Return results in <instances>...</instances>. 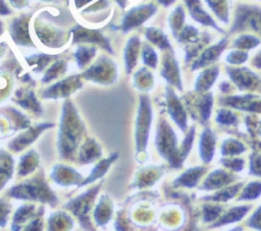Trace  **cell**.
<instances>
[{"label": "cell", "instance_id": "6da1fadb", "mask_svg": "<svg viewBox=\"0 0 261 231\" xmlns=\"http://www.w3.org/2000/svg\"><path fill=\"white\" fill-rule=\"evenodd\" d=\"M84 130V123L75 108L70 101H66L63 105L58 134L59 153L63 158L73 159Z\"/></svg>", "mask_w": 261, "mask_h": 231}, {"label": "cell", "instance_id": "7a4b0ae2", "mask_svg": "<svg viewBox=\"0 0 261 231\" xmlns=\"http://www.w3.org/2000/svg\"><path fill=\"white\" fill-rule=\"evenodd\" d=\"M9 196L27 200H38L56 206L57 197L42 176L37 175L22 183L15 185L8 191Z\"/></svg>", "mask_w": 261, "mask_h": 231}, {"label": "cell", "instance_id": "3957f363", "mask_svg": "<svg viewBox=\"0 0 261 231\" xmlns=\"http://www.w3.org/2000/svg\"><path fill=\"white\" fill-rule=\"evenodd\" d=\"M100 186L101 184H98L97 186L89 189L87 192L68 201L65 206L66 209L70 210L74 214V216L79 218V221L84 228L91 229L89 213L93 208L94 200L100 189Z\"/></svg>", "mask_w": 261, "mask_h": 231}, {"label": "cell", "instance_id": "277c9868", "mask_svg": "<svg viewBox=\"0 0 261 231\" xmlns=\"http://www.w3.org/2000/svg\"><path fill=\"white\" fill-rule=\"evenodd\" d=\"M152 119V111L150 101L146 96H141L140 107L136 122V145L137 152H144L147 146L149 129Z\"/></svg>", "mask_w": 261, "mask_h": 231}, {"label": "cell", "instance_id": "5b68a950", "mask_svg": "<svg viewBox=\"0 0 261 231\" xmlns=\"http://www.w3.org/2000/svg\"><path fill=\"white\" fill-rule=\"evenodd\" d=\"M156 145L160 154L169 160L173 166H179L178 153L176 152V139L173 131L165 121H161L156 137Z\"/></svg>", "mask_w": 261, "mask_h": 231}, {"label": "cell", "instance_id": "8992f818", "mask_svg": "<svg viewBox=\"0 0 261 231\" xmlns=\"http://www.w3.org/2000/svg\"><path fill=\"white\" fill-rule=\"evenodd\" d=\"M87 79L103 84H110L116 78L115 65L106 58H101L95 65L90 67L84 74Z\"/></svg>", "mask_w": 261, "mask_h": 231}, {"label": "cell", "instance_id": "52a82bcc", "mask_svg": "<svg viewBox=\"0 0 261 231\" xmlns=\"http://www.w3.org/2000/svg\"><path fill=\"white\" fill-rule=\"evenodd\" d=\"M250 27L261 34V9L250 6H240L231 32Z\"/></svg>", "mask_w": 261, "mask_h": 231}, {"label": "cell", "instance_id": "ba28073f", "mask_svg": "<svg viewBox=\"0 0 261 231\" xmlns=\"http://www.w3.org/2000/svg\"><path fill=\"white\" fill-rule=\"evenodd\" d=\"M81 86H82V82L79 76L73 75L55 83L54 85L50 86L48 90L44 91L43 98H46V99L66 98L70 96L73 92L79 90Z\"/></svg>", "mask_w": 261, "mask_h": 231}, {"label": "cell", "instance_id": "9c48e42d", "mask_svg": "<svg viewBox=\"0 0 261 231\" xmlns=\"http://www.w3.org/2000/svg\"><path fill=\"white\" fill-rule=\"evenodd\" d=\"M53 126H54L53 123L46 122V123H41L36 126L30 127L28 130L20 133L16 138H14L12 141H10L9 148L14 152H19V151L23 150L24 148H27L32 142H34L44 130H46L50 127H53Z\"/></svg>", "mask_w": 261, "mask_h": 231}, {"label": "cell", "instance_id": "30bf717a", "mask_svg": "<svg viewBox=\"0 0 261 231\" xmlns=\"http://www.w3.org/2000/svg\"><path fill=\"white\" fill-rule=\"evenodd\" d=\"M156 11V7L153 5H144L133 8L124 17L122 22V30L128 31L129 28L139 26L147 18H149Z\"/></svg>", "mask_w": 261, "mask_h": 231}, {"label": "cell", "instance_id": "8fae6325", "mask_svg": "<svg viewBox=\"0 0 261 231\" xmlns=\"http://www.w3.org/2000/svg\"><path fill=\"white\" fill-rule=\"evenodd\" d=\"M51 176L52 179H54L58 184L64 186L71 184L81 185V181L83 179V177L76 171H74V169L64 165L55 166Z\"/></svg>", "mask_w": 261, "mask_h": 231}, {"label": "cell", "instance_id": "7c38bea8", "mask_svg": "<svg viewBox=\"0 0 261 231\" xmlns=\"http://www.w3.org/2000/svg\"><path fill=\"white\" fill-rule=\"evenodd\" d=\"M73 42H90V43H97L103 46L106 50L112 53L111 46L109 45L108 41L97 31H90L86 30L80 25H77L73 31Z\"/></svg>", "mask_w": 261, "mask_h": 231}, {"label": "cell", "instance_id": "4fadbf2b", "mask_svg": "<svg viewBox=\"0 0 261 231\" xmlns=\"http://www.w3.org/2000/svg\"><path fill=\"white\" fill-rule=\"evenodd\" d=\"M13 101L15 103H17L19 106L23 107L24 109H28L36 114L42 113V108L40 106V103L37 101V99L34 95V92L32 90L16 91Z\"/></svg>", "mask_w": 261, "mask_h": 231}, {"label": "cell", "instance_id": "5bb4252c", "mask_svg": "<svg viewBox=\"0 0 261 231\" xmlns=\"http://www.w3.org/2000/svg\"><path fill=\"white\" fill-rule=\"evenodd\" d=\"M41 212H36V207L34 205H23L17 209L13 216V223H12V229L13 230H19L20 227L29 220L31 222L40 214Z\"/></svg>", "mask_w": 261, "mask_h": 231}, {"label": "cell", "instance_id": "9a60e30c", "mask_svg": "<svg viewBox=\"0 0 261 231\" xmlns=\"http://www.w3.org/2000/svg\"><path fill=\"white\" fill-rule=\"evenodd\" d=\"M185 1L189 7L192 17L195 20L201 22L202 24L213 26L214 28L221 32V30L215 24V22L212 20V18L202 9V6H201V3L199 0H185Z\"/></svg>", "mask_w": 261, "mask_h": 231}, {"label": "cell", "instance_id": "2e32d148", "mask_svg": "<svg viewBox=\"0 0 261 231\" xmlns=\"http://www.w3.org/2000/svg\"><path fill=\"white\" fill-rule=\"evenodd\" d=\"M111 215H112V203L107 195H103L94 212V218L97 225L104 226L111 218Z\"/></svg>", "mask_w": 261, "mask_h": 231}, {"label": "cell", "instance_id": "e0dca14e", "mask_svg": "<svg viewBox=\"0 0 261 231\" xmlns=\"http://www.w3.org/2000/svg\"><path fill=\"white\" fill-rule=\"evenodd\" d=\"M101 156V149L99 145L92 138H88L82 146L79 154L81 163H91Z\"/></svg>", "mask_w": 261, "mask_h": 231}, {"label": "cell", "instance_id": "ac0fdd59", "mask_svg": "<svg viewBox=\"0 0 261 231\" xmlns=\"http://www.w3.org/2000/svg\"><path fill=\"white\" fill-rule=\"evenodd\" d=\"M117 158H118V154H117V153H114V154L111 155L109 158L100 161V162L92 169L90 175H89L85 180L82 181L81 186H84V185H86V184H89V183L95 181L96 179L103 177L104 174L107 172L108 168L110 167V165H111Z\"/></svg>", "mask_w": 261, "mask_h": 231}, {"label": "cell", "instance_id": "d6986e66", "mask_svg": "<svg viewBox=\"0 0 261 231\" xmlns=\"http://www.w3.org/2000/svg\"><path fill=\"white\" fill-rule=\"evenodd\" d=\"M11 36L17 44L29 45L31 44L29 32H28V20L22 18L15 19L11 24Z\"/></svg>", "mask_w": 261, "mask_h": 231}, {"label": "cell", "instance_id": "ffe728a7", "mask_svg": "<svg viewBox=\"0 0 261 231\" xmlns=\"http://www.w3.org/2000/svg\"><path fill=\"white\" fill-rule=\"evenodd\" d=\"M13 173V158L5 151H0V189L7 183Z\"/></svg>", "mask_w": 261, "mask_h": 231}, {"label": "cell", "instance_id": "44dd1931", "mask_svg": "<svg viewBox=\"0 0 261 231\" xmlns=\"http://www.w3.org/2000/svg\"><path fill=\"white\" fill-rule=\"evenodd\" d=\"M167 100H168V110L170 116L174 119V121L182 128L185 129L186 121H185V113L182 111V108L178 102V100L175 98L172 91H167Z\"/></svg>", "mask_w": 261, "mask_h": 231}, {"label": "cell", "instance_id": "7402d4cb", "mask_svg": "<svg viewBox=\"0 0 261 231\" xmlns=\"http://www.w3.org/2000/svg\"><path fill=\"white\" fill-rule=\"evenodd\" d=\"M226 45V40H222L221 42H219L217 45L207 49L201 56V58L195 62L194 66H193V69H196V68H199V67H202L204 65H207L211 62H213L214 60L217 59V57L219 56V54H221L222 50L224 49Z\"/></svg>", "mask_w": 261, "mask_h": 231}, {"label": "cell", "instance_id": "603a6c76", "mask_svg": "<svg viewBox=\"0 0 261 231\" xmlns=\"http://www.w3.org/2000/svg\"><path fill=\"white\" fill-rule=\"evenodd\" d=\"M139 44L140 41L137 37L132 38L124 50V61H125V68L127 73H130L132 69L135 67L137 63V57L139 52Z\"/></svg>", "mask_w": 261, "mask_h": 231}, {"label": "cell", "instance_id": "cb8c5ba5", "mask_svg": "<svg viewBox=\"0 0 261 231\" xmlns=\"http://www.w3.org/2000/svg\"><path fill=\"white\" fill-rule=\"evenodd\" d=\"M38 161L39 156L34 150L23 155L18 164V175H27L33 172L38 166Z\"/></svg>", "mask_w": 261, "mask_h": 231}, {"label": "cell", "instance_id": "d4e9b609", "mask_svg": "<svg viewBox=\"0 0 261 231\" xmlns=\"http://www.w3.org/2000/svg\"><path fill=\"white\" fill-rule=\"evenodd\" d=\"M50 229H70L72 220L65 213H56L49 220Z\"/></svg>", "mask_w": 261, "mask_h": 231}, {"label": "cell", "instance_id": "484cf974", "mask_svg": "<svg viewBox=\"0 0 261 231\" xmlns=\"http://www.w3.org/2000/svg\"><path fill=\"white\" fill-rule=\"evenodd\" d=\"M213 145H214L213 134L209 130H206L203 133L202 141H201V153H202L203 160L208 162L211 159V157L213 156Z\"/></svg>", "mask_w": 261, "mask_h": 231}, {"label": "cell", "instance_id": "4316f807", "mask_svg": "<svg viewBox=\"0 0 261 231\" xmlns=\"http://www.w3.org/2000/svg\"><path fill=\"white\" fill-rule=\"evenodd\" d=\"M162 75L173 84H176L180 88L179 78H178V71L176 62L173 59H168L164 64V69L162 70Z\"/></svg>", "mask_w": 261, "mask_h": 231}, {"label": "cell", "instance_id": "83f0119b", "mask_svg": "<svg viewBox=\"0 0 261 231\" xmlns=\"http://www.w3.org/2000/svg\"><path fill=\"white\" fill-rule=\"evenodd\" d=\"M5 112L7 113L8 118L12 123V128H14V130H17L20 128H27L30 126V120H28L22 114H20L15 109L7 108L5 109Z\"/></svg>", "mask_w": 261, "mask_h": 231}, {"label": "cell", "instance_id": "f1b7e54d", "mask_svg": "<svg viewBox=\"0 0 261 231\" xmlns=\"http://www.w3.org/2000/svg\"><path fill=\"white\" fill-rule=\"evenodd\" d=\"M146 37L149 39V41H151L152 43H154L155 45H157L158 47H160L161 49H165V48H170V45L168 43L167 38L165 37V35L156 28H148L146 32Z\"/></svg>", "mask_w": 261, "mask_h": 231}, {"label": "cell", "instance_id": "f546056e", "mask_svg": "<svg viewBox=\"0 0 261 231\" xmlns=\"http://www.w3.org/2000/svg\"><path fill=\"white\" fill-rule=\"evenodd\" d=\"M66 70V64L64 61L55 62L45 73L43 77V82H49L52 79H55L60 74H63Z\"/></svg>", "mask_w": 261, "mask_h": 231}, {"label": "cell", "instance_id": "4dcf8cb0", "mask_svg": "<svg viewBox=\"0 0 261 231\" xmlns=\"http://www.w3.org/2000/svg\"><path fill=\"white\" fill-rule=\"evenodd\" d=\"M202 169L197 168V169H190L188 172L182 174L176 181L175 183H179L181 185H188V186H193L197 180L198 177L201 175Z\"/></svg>", "mask_w": 261, "mask_h": 231}, {"label": "cell", "instance_id": "1f68e13d", "mask_svg": "<svg viewBox=\"0 0 261 231\" xmlns=\"http://www.w3.org/2000/svg\"><path fill=\"white\" fill-rule=\"evenodd\" d=\"M96 49L95 48H87V47H80L75 52V58L76 62L79 64V67H84L91 58L95 55Z\"/></svg>", "mask_w": 261, "mask_h": 231}, {"label": "cell", "instance_id": "d6a6232c", "mask_svg": "<svg viewBox=\"0 0 261 231\" xmlns=\"http://www.w3.org/2000/svg\"><path fill=\"white\" fill-rule=\"evenodd\" d=\"M51 58L52 56L42 54V55H34L30 58H27V61L31 66H35L34 68L35 71L39 72L47 65V63L51 60Z\"/></svg>", "mask_w": 261, "mask_h": 231}, {"label": "cell", "instance_id": "836d02e7", "mask_svg": "<svg viewBox=\"0 0 261 231\" xmlns=\"http://www.w3.org/2000/svg\"><path fill=\"white\" fill-rule=\"evenodd\" d=\"M142 58H143V61L146 65L150 66V67H155L156 64H157V56H156V53L154 52V50L145 45L144 48H143V52H142Z\"/></svg>", "mask_w": 261, "mask_h": 231}, {"label": "cell", "instance_id": "e575fe53", "mask_svg": "<svg viewBox=\"0 0 261 231\" xmlns=\"http://www.w3.org/2000/svg\"><path fill=\"white\" fill-rule=\"evenodd\" d=\"M260 43V41L258 39H256L255 37L253 36H242L240 37L236 43H234V46L239 47V48H245V49H250V48H253L255 46H257L258 44Z\"/></svg>", "mask_w": 261, "mask_h": 231}, {"label": "cell", "instance_id": "d590c367", "mask_svg": "<svg viewBox=\"0 0 261 231\" xmlns=\"http://www.w3.org/2000/svg\"><path fill=\"white\" fill-rule=\"evenodd\" d=\"M248 208L247 207H242V208H237L231 210L225 217H223L222 221H219L218 224H223L227 222H233L236 220H240L246 213H247Z\"/></svg>", "mask_w": 261, "mask_h": 231}, {"label": "cell", "instance_id": "8d00e7d4", "mask_svg": "<svg viewBox=\"0 0 261 231\" xmlns=\"http://www.w3.org/2000/svg\"><path fill=\"white\" fill-rule=\"evenodd\" d=\"M217 71H218V68L215 67L202 73V75L200 76V79H203V82L201 85H199V88H208L211 83H213L214 78L217 75Z\"/></svg>", "mask_w": 261, "mask_h": 231}, {"label": "cell", "instance_id": "74e56055", "mask_svg": "<svg viewBox=\"0 0 261 231\" xmlns=\"http://www.w3.org/2000/svg\"><path fill=\"white\" fill-rule=\"evenodd\" d=\"M10 210L11 206L8 203L0 199V227H4L6 225Z\"/></svg>", "mask_w": 261, "mask_h": 231}, {"label": "cell", "instance_id": "f35d334b", "mask_svg": "<svg viewBox=\"0 0 261 231\" xmlns=\"http://www.w3.org/2000/svg\"><path fill=\"white\" fill-rule=\"evenodd\" d=\"M261 191V184L260 183H251L246 190L244 191L243 198H252L259 195V192Z\"/></svg>", "mask_w": 261, "mask_h": 231}, {"label": "cell", "instance_id": "ab89813d", "mask_svg": "<svg viewBox=\"0 0 261 231\" xmlns=\"http://www.w3.org/2000/svg\"><path fill=\"white\" fill-rule=\"evenodd\" d=\"M207 3L209 4V6L216 12V14L219 16V18L224 20L223 17V4L225 3V0H206Z\"/></svg>", "mask_w": 261, "mask_h": 231}, {"label": "cell", "instance_id": "60d3db41", "mask_svg": "<svg viewBox=\"0 0 261 231\" xmlns=\"http://www.w3.org/2000/svg\"><path fill=\"white\" fill-rule=\"evenodd\" d=\"M226 60L233 64H240L247 60V54L244 52H240V51L232 52L229 54V56H227Z\"/></svg>", "mask_w": 261, "mask_h": 231}, {"label": "cell", "instance_id": "b9f144b4", "mask_svg": "<svg viewBox=\"0 0 261 231\" xmlns=\"http://www.w3.org/2000/svg\"><path fill=\"white\" fill-rule=\"evenodd\" d=\"M211 104H212L211 96H206V97L204 98L203 103H202V106H201V113H202V115H203V117H204L205 119L209 116Z\"/></svg>", "mask_w": 261, "mask_h": 231}, {"label": "cell", "instance_id": "7bdbcfd3", "mask_svg": "<svg viewBox=\"0 0 261 231\" xmlns=\"http://www.w3.org/2000/svg\"><path fill=\"white\" fill-rule=\"evenodd\" d=\"M217 119L221 123H232L234 121V116L231 115L229 112L222 111V112H219Z\"/></svg>", "mask_w": 261, "mask_h": 231}, {"label": "cell", "instance_id": "ee69618b", "mask_svg": "<svg viewBox=\"0 0 261 231\" xmlns=\"http://www.w3.org/2000/svg\"><path fill=\"white\" fill-rule=\"evenodd\" d=\"M10 12V10L7 8V6L4 4V2L2 0H0V13L1 14H8Z\"/></svg>", "mask_w": 261, "mask_h": 231}, {"label": "cell", "instance_id": "f6af8a7d", "mask_svg": "<svg viewBox=\"0 0 261 231\" xmlns=\"http://www.w3.org/2000/svg\"><path fill=\"white\" fill-rule=\"evenodd\" d=\"M254 64H255L257 67H261V52L255 57V59H254Z\"/></svg>", "mask_w": 261, "mask_h": 231}, {"label": "cell", "instance_id": "bcb514c9", "mask_svg": "<svg viewBox=\"0 0 261 231\" xmlns=\"http://www.w3.org/2000/svg\"><path fill=\"white\" fill-rule=\"evenodd\" d=\"M161 4H163V5H165V6H168V5H170L171 3H173V1L174 0H158Z\"/></svg>", "mask_w": 261, "mask_h": 231}]
</instances>
